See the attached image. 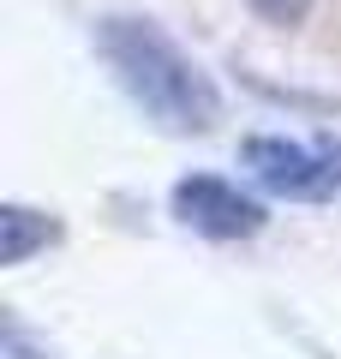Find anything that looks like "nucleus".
<instances>
[{"label": "nucleus", "mask_w": 341, "mask_h": 359, "mask_svg": "<svg viewBox=\"0 0 341 359\" xmlns=\"http://www.w3.org/2000/svg\"><path fill=\"white\" fill-rule=\"evenodd\" d=\"M96 54L114 72V84L126 90V102L150 126L174 132V138L215 132V120H222V84L150 13H102L96 18Z\"/></svg>", "instance_id": "obj_1"}, {"label": "nucleus", "mask_w": 341, "mask_h": 359, "mask_svg": "<svg viewBox=\"0 0 341 359\" xmlns=\"http://www.w3.org/2000/svg\"><path fill=\"white\" fill-rule=\"evenodd\" d=\"M240 162L252 168V180L269 198H288V204H329L341 192V162L323 144H300V138H281V132H252L240 144Z\"/></svg>", "instance_id": "obj_2"}, {"label": "nucleus", "mask_w": 341, "mask_h": 359, "mask_svg": "<svg viewBox=\"0 0 341 359\" xmlns=\"http://www.w3.org/2000/svg\"><path fill=\"white\" fill-rule=\"evenodd\" d=\"M168 210H174L180 228L203 233V240H215V245L258 240V233L269 228L264 198L240 192V186H234V180H222V174H186V180H174V192H168Z\"/></svg>", "instance_id": "obj_3"}, {"label": "nucleus", "mask_w": 341, "mask_h": 359, "mask_svg": "<svg viewBox=\"0 0 341 359\" xmlns=\"http://www.w3.org/2000/svg\"><path fill=\"white\" fill-rule=\"evenodd\" d=\"M60 233H66V222L54 216V210H36V204H25V198H6V204H0V269L30 264L36 252L60 245Z\"/></svg>", "instance_id": "obj_4"}, {"label": "nucleus", "mask_w": 341, "mask_h": 359, "mask_svg": "<svg viewBox=\"0 0 341 359\" xmlns=\"http://www.w3.org/2000/svg\"><path fill=\"white\" fill-rule=\"evenodd\" d=\"M246 6H252L264 25H276V30H300L305 18H312L317 0H246Z\"/></svg>", "instance_id": "obj_5"}, {"label": "nucleus", "mask_w": 341, "mask_h": 359, "mask_svg": "<svg viewBox=\"0 0 341 359\" xmlns=\"http://www.w3.org/2000/svg\"><path fill=\"white\" fill-rule=\"evenodd\" d=\"M0 359H54V353H48V347H36V335L6 311V318H0Z\"/></svg>", "instance_id": "obj_6"}, {"label": "nucleus", "mask_w": 341, "mask_h": 359, "mask_svg": "<svg viewBox=\"0 0 341 359\" xmlns=\"http://www.w3.org/2000/svg\"><path fill=\"white\" fill-rule=\"evenodd\" d=\"M323 150H329V156H335V162H341V138H323Z\"/></svg>", "instance_id": "obj_7"}]
</instances>
